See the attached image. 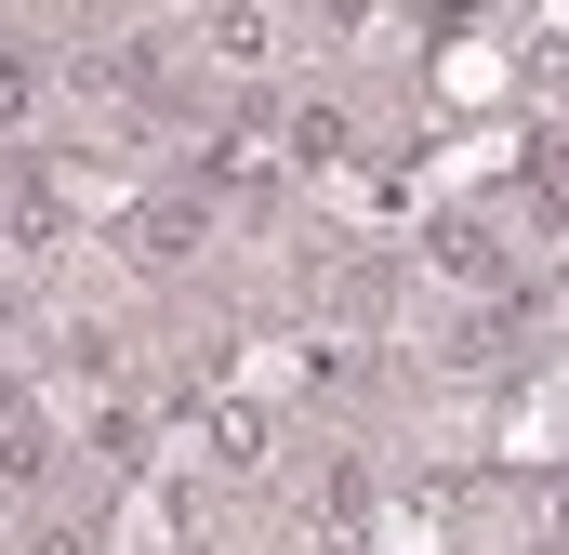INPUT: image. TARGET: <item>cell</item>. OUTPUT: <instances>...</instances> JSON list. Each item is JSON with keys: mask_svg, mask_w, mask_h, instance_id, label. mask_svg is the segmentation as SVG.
Returning <instances> with one entry per match:
<instances>
[{"mask_svg": "<svg viewBox=\"0 0 569 555\" xmlns=\"http://www.w3.org/2000/svg\"><path fill=\"white\" fill-rule=\"evenodd\" d=\"M199 252H212V199H186V185H159V199H146L133 212V265H199Z\"/></svg>", "mask_w": 569, "mask_h": 555, "instance_id": "obj_2", "label": "cell"}, {"mask_svg": "<svg viewBox=\"0 0 569 555\" xmlns=\"http://www.w3.org/2000/svg\"><path fill=\"white\" fill-rule=\"evenodd\" d=\"M212 53L226 67H279V0H212Z\"/></svg>", "mask_w": 569, "mask_h": 555, "instance_id": "obj_4", "label": "cell"}, {"mask_svg": "<svg viewBox=\"0 0 569 555\" xmlns=\"http://www.w3.org/2000/svg\"><path fill=\"white\" fill-rule=\"evenodd\" d=\"M40 93H53V67H40L27 40H0V133H27V120H40Z\"/></svg>", "mask_w": 569, "mask_h": 555, "instance_id": "obj_6", "label": "cell"}, {"mask_svg": "<svg viewBox=\"0 0 569 555\" xmlns=\"http://www.w3.org/2000/svg\"><path fill=\"white\" fill-rule=\"evenodd\" d=\"M13 555H93V529H80V516H40V529H27Z\"/></svg>", "mask_w": 569, "mask_h": 555, "instance_id": "obj_7", "label": "cell"}, {"mask_svg": "<svg viewBox=\"0 0 569 555\" xmlns=\"http://www.w3.org/2000/svg\"><path fill=\"white\" fill-rule=\"evenodd\" d=\"M0 543H13V516H0Z\"/></svg>", "mask_w": 569, "mask_h": 555, "instance_id": "obj_8", "label": "cell"}, {"mask_svg": "<svg viewBox=\"0 0 569 555\" xmlns=\"http://www.w3.org/2000/svg\"><path fill=\"white\" fill-rule=\"evenodd\" d=\"M279 159L291 172H345V159H358V107H345V93H305L279 120Z\"/></svg>", "mask_w": 569, "mask_h": 555, "instance_id": "obj_3", "label": "cell"}, {"mask_svg": "<svg viewBox=\"0 0 569 555\" xmlns=\"http://www.w3.org/2000/svg\"><path fill=\"white\" fill-rule=\"evenodd\" d=\"M53 371H67V384H107V371H120V331H107V317H53Z\"/></svg>", "mask_w": 569, "mask_h": 555, "instance_id": "obj_5", "label": "cell"}, {"mask_svg": "<svg viewBox=\"0 0 569 555\" xmlns=\"http://www.w3.org/2000/svg\"><path fill=\"white\" fill-rule=\"evenodd\" d=\"M425 265L450 278V291H503V278H517V265H503V225H490V212H437V225H425Z\"/></svg>", "mask_w": 569, "mask_h": 555, "instance_id": "obj_1", "label": "cell"}]
</instances>
